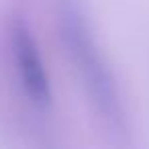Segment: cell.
<instances>
[{
  "instance_id": "cell-1",
  "label": "cell",
  "mask_w": 149,
  "mask_h": 149,
  "mask_svg": "<svg viewBox=\"0 0 149 149\" xmlns=\"http://www.w3.org/2000/svg\"><path fill=\"white\" fill-rule=\"evenodd\" d=\"M61 21H63V37L68 41L70 53L74 55L78 70L82 72L84 82L90 86V94H92L96 106L100 108V112L108 120L118 123L120 110H118L114 84H112L106 68L102 65V59H100V55L90 39V33L86 31L82 19L78 17V13L74 8L63 10Z\"/></svg>"
},
{
  "instance_id": "cell-2",
  "label": "cell",
  "mask_w": 149,
  "mask_h": 149,
  "mask_svg": "<svg viewBox=\"0 0 149 149\" xmlns=\"http://www.w3.org/2000/svg\"><path fill=\"white\" fill-rule=\"evenodd\" d=\"M13 49L17 55L19 72L23 86L27 90V96L37 106H49L51 102V86L49 78L41 59V53L37 49V43L33 39V33L23 21L13 23Z\"/></svg>"
}]
</instances>
